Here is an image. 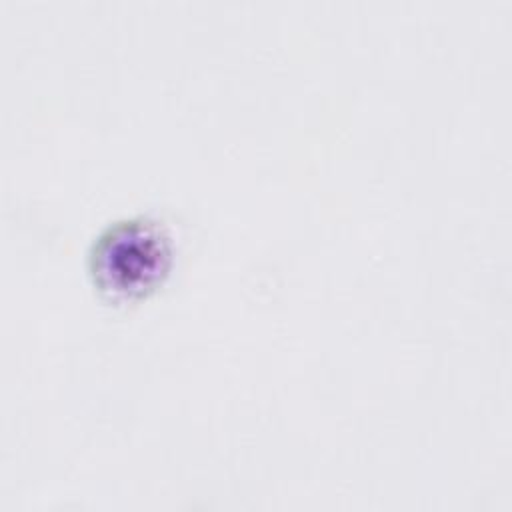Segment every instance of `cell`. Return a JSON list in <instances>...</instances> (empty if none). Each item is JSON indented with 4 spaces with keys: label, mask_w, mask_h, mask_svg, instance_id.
Returning <instances> with one entry per match:
<instances>
[{
    "label": "cell",
    "mask_w": 512,
    "mask_h": 512,
    "mask_svg": "<svg viewBox=\"0 0 512 512\" xmlns=\"http://www.w3.org/2000/svg\"><path fill=\"white\" fill-rule=\"evenodd\" d=\"M170 264V240L158 222L136 218L110 226L94 242V284L114 300L136 298L154 288Z\"/></svg>",
    "instance_id": "obj_1"
}]
</instances>
